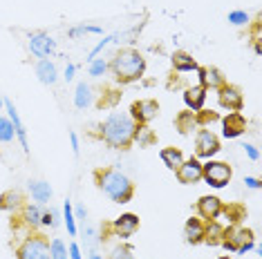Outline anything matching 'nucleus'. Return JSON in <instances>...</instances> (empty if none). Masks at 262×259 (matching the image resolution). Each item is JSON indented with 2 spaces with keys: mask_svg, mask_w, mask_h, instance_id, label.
<instances>
[{
  "mask_svg": "<svg viewBox=\"0 0 262 259\" xmlns=\"http://www.w3.org/2000/svg\"><path fill=\"white\" fill-rule=\"evenodd\" d=\"M249 14L247 11H240V9H235V11H231L229 14V22L231 25H235V27H242V25H249Z\"/></svg>",
  "mask_w": 262,
  "mask_h": 259,
  "instance_id": "obj_39",
  "label": "nucleus"
},
{
  "mask_svg": "<svg viewBox=\"0 0 262 259\" xmlns=\"http://www.w3.org/2000/svg\"><path fill=\"white\" fill-rule=\"evenodd\" d=\"M108 72L112 74L117 85H133L144 79L146 74V58L135 47H121L108 63Z\"/></svg>",
  "mask_w": 262,
  "mask_h": 259,
  "instance_id": "obj_1",
  "label": "nucleus"
},
{
  "mask_svg": "<svg viewBox=\"0 0 262 259\" xmlns=\"http://www.w3.org/2000/svg\"><path fill=\"white\" fill-rule=\"evenodd\" d=\"M175 176L177 181L184 186H193V184H200L202 181V161L195 157L190 159H184V163L175 170Z\"/></svg>",
  "mask_w": 262,
  "mask_h": 259,
  "instance_id": "obj_14",
  "label": "nucleus"
},
{
  "mask_svg": "<svg viewBox=\"0 0 262 259\" xmlns=\"http://www.w3.org/2000/svg\"><path fill=\"white\" fill-rule=\"evenodd\" d=\"M220 123H222V137L224 139H237L249 130V121L242 112H229L224 119H220Z\"/></svg>",
  "mask_w": 262,
  "mask_h": 259,
  "instance_id": "obj_11",
  "label": "nucleus"
},
{
  "mask_svg": "<svg viewBox=\"0 0 262 259\" xmlns=\"http://www.w3.org/2000/svg\"><path fill=\"white\" fill-rule=\"evenodd\" d=\"M108 259H137L135 257V248L130 244H117V246H112L110 252H108Z\"/></svg>",
  "mask_w": 262,
  "mask_h": 259,
  "instance_id": "obj_32",
  "label": "nucleus"
},
{
  "mask_svg": "<svg viewBox=\"0 0 262 259\" xmlns=\"http://www.w3.org/2000/svg\"><path fill=\"white\" fill-rule=\"evenodd\" d=\"M244 152H247V157L251 159V161H258L260 159V152H258V148H255V145H244Z\"/></svg>",
  "mask_w": 262,
  "mask_h": 259,
  "instance_id": "obj_43",
  "label": "nucleus"
},
{
  "mask_svg": "<svg viewBox=\"0 0 262 259\" xmlns=\"http://www.w3.org/2000/svg\"><path fill=\"white\" fill-rule=\"evenodd\" d=\"M70 143H72V152H74V157H79L81 145H79V137H76V132H70Z\"/></svg>",
  "mask_w": 262,
  "mask_h": 259,
  "instance_id": "obj_45",
  "label": "nucleus"
},
{
  "mask_svg": "<svg viewBox=\"0 0 262 259\" xmlns=\"http://www.w3.org/2000/svg\"><path fill=\"white\" fill-rule=\"evenodd\" d=\"M81 34H103V29L97 25H79V27L70 29V38H76V36H81Z\"/></svg>",
  "mask_w": 262,
  "mask_h": 259,
  "instance_id": "obj_38",
  "label": "nucleus"
},
{
  "mask_svg": "<svg viewBox=\"0 0 262 259\" xmlns=\"http://www.w3.org/2000/svg\"><path fill=\"white\" fill-rule=\"evenodd\" d=\"M244 186L251 188V190H260V188H262V181L258 179V176H244Z\"/></svg>",
  "mask_w": 262,
  "mask_h": 259,
  "instance_id": "obj_42",
  "label": "nucleus"
},
{
  "mask_svg": "<svg viewBox=\"0 0 262 259\" xmlns=\"http://www.w3.org/2000/svg\"><path fill=\"white\" fill-rule=\"evenodd\" d=\"M29 194H32V199H34V203H40V205H45L47 201L52 199V186L47 184V181L43 179H38V181H29Z\"/></svg>",
  "mask_w": 262,
  "mask_h": 259,
  "instance_id": "obj_27",
  "label": "nucleus"
},
{
  "mask_svg": "<svg viewBox=\"0 0 262 259\" xmlns=\"http://www.w3.org/2000/svg\"><path fill=\"white\" fill-rule=\"evenodd\" d=\"M195 119H198V127H211L222 116H220V112H213V110H200L195 112Z\"/></svg>",
  "mask_w": 262,
  "mask_h": 259,
  "instance_id": "obj_33",
  "label": "nucleus"
},
{
  "mask_svg": "<svg viewBox=\"0 0 262 259\" xmlns=\"http://www.w3.org/2000/svg\"><path fill=\"white\" fill-rule=\"evenodd\" d=\"M63 223H65V228H68L70 237H76L79 228H76V217H74V208H72V201H70V199L63 201Z\"/></svg>",
  "mask_w": 262,
  "mask_h": 259,
  "instance_id": "obj_31",
  "label": "nucleus"
},
{
  "mask_svg": "<svg viewBox=\"0 0 262 259\" xmlns=\"http://www.w3.org/2000/svg\"><path fill=\"white\" fill-rule=\"evenodd\" d=\"M222 199L215 197V194H204L200 197V201L195 203V213L202 221H215L220 219V213H222Z\"/></svg>",
  "mask_w": 262,
  "mask_h": 259,
  "instance_id": "obj_12",
  "label": "nucleus"
},
{
  "mask_svg": "<svg viewBox=\"0 0 262 259\" xmlns=\"http://www.w3.org/2000/svg\"><path fill=\"white\" fill-rule=\"evenodd\" d=\"M14 139H16V132L9 116H0V143H11Z\"/></svg>",
  "mask_w": 262,
  "mask_h": 259,
  "instance_id": "obj_34",
  "label": "nucleus"
},
{
  "mask_svg": "<svg viewBox=\"0 0 262 259\" xmlns=\"http://www.w3.org/2000/svg\"><path fill=\"white\" fill-rule=\"evenodd\" d=\"M220 217H224V219L229 221V226H242L244 219L249 217V210H247V205L240 201H229V203H222Z\"/></svg>",
  "mask_w": 262,
  "mask_h": 259,
  "instance_id": "obj_18",
  "label": "nucleus"
},
{
  "mask_svg": "<svg viewBox=\"0 0 262 259\" xmlns=\"http://www.w3.org/2000/svg\"><path fill=\"white\" fill-rule=\"evenodd\" d=\"M133 143H137L139 148H150V145L157 143V134H155L148 125H137V127H135Z\"/></svg>",
  "mask_w": 262,
  "mask_h": 259,
  "instance_id": "obj_29",
  "label": "nucleus"
},
{
  "mask_svg": "<svg viewBox=\"0 0 262 259\" xmlns=\"http://www.w3.org/2000/svg\"><path fill=\"white\" fill-rule=\"evenodd\" d=\"M198 79H200V85L204 87V90H215V92H217L222 85L229 83L222 69L213 67V65H206V67H198Z\"/></svg>",
  "mask_w": 262,
  "mask_h": 259,
  "instance_id": "obj_15",
  "label": "nucleus"
},
{
  "mask_svg": "<svg viewBox=\"0 0 262 259\" xmlns=\"http://www.w3.org/2000/svg\"><path fill=\"white\" fill-rule=\"evenodd\" d=\"M159 157H162L164 166L168 168V170H172V172H175V170L184 163V154H182V150H180V148H172V145H168V148H162V152H159Z\"/></svg>",
  "mask_w": 262,
  "mask_h": 259,
  "instance_id": "obj_28",
  "label": "nucleus"
},
{
  "mask_svg": "<svg viewBox=\"0 0 262 259\" xmlns=\"http://www.w3.org/2000/svg\"><path fill=\"white\" fill-rule=\"evenodd\" d=\"M18 217H20V221L25 223V228L29 232L38 230L40 228V217H43V205L40 203H25L18 210Z\"/></svg>",
  "mask_w": 262,
  "mask_h": 259,
  "instance_id": "obj_19",
  "label": "nucleus"
},
{
  "mask_svg": "<svg viewBox=\"0 0 262 259\" xmlns=\"http://www.w3.org/2000/svg\"><path fill=\"white\" fill-rule=\"evenodd\" d=\"M74 105L76 110H85L92 105V87L88 83H79L74 90Z\"/></svg>",
  "mask_w": 262,
  "mask_h": 259,
  "instance_id": "obj_30",
  "label": "nucleus"
},
{
  "mask_svg": "<svg viewBox=\"0 0 262 259\" xmlns=\"http://www.w3.org/2000/svg\"><path fill=\"white\" fill-rule=\"evenodd\" d=\"M68 259H83V255H81V246L76 244V241H72V244L68 246Z\"/></svg>",
  "mask_w": 262,
  "mask_h": 259,
  "instance_id": "obj_41",
  "label": "nucleus"
},
{
  "mask_svg": "<svg viewBox=\"0 0 262 259\" xmlns=\"http://www.w3.org/2000/svg\"><path fill=\"white\" fill-rule=\"evenodd\" d=\"M170 65H172V72L177 74H188V72H198V61L188 54V51H172L170 56Z\"/></svg>",
  "mask_w": 262,
  "mask_h": 259,
  "instance_id": "obj_21",
  "label": "nucleus"
},
{
  "mask_svg": "<svg viewBox=\"0 0 262 259\" xmlns=\"http://www.w3.org/2000/svg\"><path fill=\"white\" fill-rule=\"evenodd\" d=\"M137 123L130 119L128 112H110L99 125V139L108 148L115 150H128L133 145Z\"/></svg>",
  "mask_w": 262,
  "mask_h": 259,
  "instance_id": "obj_2",
  "label": "nucleus"
},
{
  "mask_svg": "<svg viewBox=\"0 0 262 259\" xmlns=\"http://www.w3.org/2000/svg\"><path fill=\"white\" fill-rule=\"evenodd\" d=\"M85 215H88V210L83 208V205H79V208L74 210V217H76V219H85Z\"/></svg>",
  "mask_w": 262,
  "mask_h": 259,
  "instance_id": "obj_46",
  "label": "nucleus"
},
{
  "mask_svg": "<svg viewBox=\"0 0 262 259\" xmlns=\"http://www.w3.org/2000/svg\"><path fill=\"white\" fill-rule=\"evenodd\" d=\"M25 205V194L20 190H5L0 194V213H18Z\"/></svg>",
  "mask_w": 262,
  "mask_h": 259,
  "instance_id": "obj_22",
  "label": "nucleus"
},
{
  "mask_svg": "<svg viewBox=\"0 0 262 259\" xmlns=\"http://www.w3.org/2000/svg\"><path fill=\"white\" fill-rule=\"evenodd\" d=\"M105 72H108V61H103V58H94V61H90V76L99 79V76H103Z\"/></svg>",
  "mask_w": 262,
  "mask_h": 259,
  "instance_id": "obj_37",
  "label": "nucleus"
},
{
  "mask_svg": "<svg viewBox=\"0 0 262 259\" xmlns=\"http://www.w3.org/2000/svg\"><path fill=\"white\" fill-rule=\"evenodd\" d=\"M27 47L36 58H50L56 51V40L47 32H34L27 38Z\"/></svg>",
  "mask_w": 262,
  "mask_h": 259,
  "instance_id": "obj_9",
  "label": "nucleus"
},
{
  "mask_svg": "<svg viewBox=\"0 0 262 259\" xmlns=\"http://www.w3.org/2000/svg\"><path fill=\"white\" fill-rule=\"evenodd\" d=\"M222 237H224V226L220 223V219L204 221V241L202 244L215 248V246H222Z\"/></svg>",
  "mask_w": 262,
  "mask_h": 259,
  "instance_id": "obj_25",
  "label": "nucleus"
},
{
  "mask_svg": "<svg viewBox=\"0 0 262 259\" xmlns=\"http://www.w3.org/2000/svg\"><path fill=\"white\" fill-rule=\"evenodd\" d=\"M217 103L220 108L229 110V112H242L244 108V94L237 85H231L226 83L217 90Z\"/></svg>",
  "mask_w": 262,
  "mask_h": 259,
  "instance_id": "obj_10",
  "label": "nucleus"
},
{
  "mask_svg": "<svg viewBox=\"0 0 262 259\" xmlns=\"http://www.w3.org/2000/svg\"><path fill=\"white\" fill-rule=\"evenodd\" d=\"M222 150L220 137L211 127H198L195 132V159H213Z\"/></svg>",
  "mask_w": 262,
  "mask_h": 259,
  "instance_id": "obj_7",
  "label": "nucleus"
},
{
  "mask_svg": "<svg viewBox=\"0 0 262 259\" xmlns=\"http://www.w3.org/2000/svg\"><path fill=\"white\" fill-rule=\"evenodd\" d=\"M172 125H175V130L182 134V137H188L190 132H195V130H198V119H195V112H190V110L177 112L175 119H172Z\"/></svg>",
  "mask_w": 262,
  "mask_h": 259,
  "instance_id": "obj_23",
  "label": "nucleus"
},
{
  "mask_svg": "<svg viewBox=\"0 0 262 259\" xmlns=\"http://www.w3.org/2000/svg\"><path fill=\"white\" fill-rule=\"evenodd\" d=\"M74 74H76V65L68 63V67H65V72H63V79H65V81H68V83H70V81L74 79Z\"/></svg>",
  "mask_w": 262,
  "mask_h": 259,
  "instance_id": "obj_44",
  "label": "nucleus"
},
{
  "mask_svg": "<svg viewBox=\"0 0 262 259\" xmlns=\"http://www.w3.org/2000/svg\"><path fill=\"white\" fill-rule=\"evenodd\" d=\"M231 179H233V170L229 163L213 161V159H206V163H202V181H206L215 190H222Z\"/></svg>",
  "mask_w": 262,
  "mask_h": 259,
  "instance_id": "obj_6",
  "label": "nucleus"
},
{
  "mask_svg": "<svg viewBox=\"0 0 262 259\" xmlns=\"http://www.w3.org/2000/svg\"><path fill=\"white\" fill-rule=\"evenodd\" d=\"M121 90L117 85H105L101 90V98H99V110H115L119 103H121Z\"/></svg>",
  "mask_w": 262,
  "mask_h": 259,
  "instance_id": "obj_26",
  "label": "nucleus"
},
{
  "mask_svg": "<svg viewBox=\"0 0 262 259\" xmlns=\"http://www.w3.org/2000/svg\"><path fill=\"white\" fill-rule=\"evenodd\" d=\"M34 72H36L38 81L43 85H54L58 81V72H56V65L50 61V58H38L36 67H34Z\"/></svg>",
  "mask_w": 262,
  "mask_h": 259,
  "instance_id": "obj_24",
  "label": "nucleus"
},
{
  "mask_svg": "<svg viewBox=\"0 0 262 259\" xmlns=\"http://www.w3.org/2000/svg\"><path fill=\"white\" fill-rule=\"evenodd\" d=\"M5 110H7V116H9V121H11V125H14V132H16V139L20 141V148L25 154H29V143H27V130L25 125H23V121H20V114H18V110H16V105L9 101V98H5Z\"/></svg>",
  "mask_w": 262,
  "mask_h": 259,
  "instance_id": "obj_16",
  "label": "nucleus"
},
{
  "mask_svg": "<svg viewBox=\"0 0 262 259\" xmlns=\"http://www.w3.org/2000/svg\"><path fill=\"white\" fill-rule=\"evenodd\" d=\"M3 108H5V98L0 96V110H3Z\"/></svg>",
  "mask_w": 262,
  "mask_h": 259,
  "instance_id": "obj_48",
  "label": "nucleus"
},
{
  "mask_svg": "<svg viewBox=\"0 0 262 259\" xmlns=\"http://www.w3.org/2000/svg\"><path fill=\"white\" fill-rule=\"evenodd\" d=\"M16 259H52L50 239L36 230L27 232L16 248Z\"/></svg>",
  "mask_w": 262,
  "mask_h": 259,
  "instance_id": "obj_5",
  "label": "nucleus"
},
{
  "mask_svg": "<svg viewBox=\"0 0 262 259\" xmlns=\"http://www.w3.org/2000/svg\"><path fill=\"white\" fill-rule=\"evenodd\" d=\"M50 255L52 259H68V244L61 239V237H54L50 241Z\"/></svg>",
  "mask_w": 262,
  "mask_h": 259,
  "instance_id": "obj_35",
  "label": "nucleus"
},
{
  "mask_svg": "<svg viewBox=\"0 0 262 259\" xmlns=\"http://www.w3.org/2000/svg\"><path fill=\"white\" fill-rule=\"evenodd\" d=\"M85 259H105L103 255H99V252H90V255H88Z\"/></svg>",
  "mask_w": 262,
  "mask_h": 259,
  "instance_id": "obj_47",
  "label": "nucleus"
},
{
  "mask_svg": "<svg viewBox=\"0 0 262 259\" xmlns=\"http://www.w3.org/2000/svg\"><path fill=\"white\" fill-rule=\"evenodd\" d=\"M94 176V184L110 201L115 203H128L133 201L135 197V184L128 179L121 170L117 168H110V166H103V168H97L92 172Z\"/></svg>",
  "mask_w": 262,
  "mask_h": 259,
  "instance_id": "obj_3",
  "label": "nucleus"
},
{
  "mask_svg": "<svg viewBox=\"0 0 262 259\" xmlns=\"http://www.w3.org/2000/svg\"><path fill=\"white\" fill-rule=\"evenodd\" d=\"M222 248L235 255H247L249 250L255 248V232L247 226H224Z\"/></svg>",
  "mask_w": 262,
  "mask_h": 259,
  "instance_id": "obj_4",
  "label": "nucleus"
},
{
  "mask_svg": "<svg viewBox=\"0 0 262 259\" xmlns=\"http://www.w3.org/2000/svg\"><path fill=\"white\" fill-rule=\"evenodd\" d=\"M217 259H231V255H220Z\"/></svg>",
  "mask_w": 262,
  "mask_h": 259,
  "instance_id": "obj_49",
  "label": "nucleus"
},
{
  "mask_svg": "<svg viewBox=\"0 0 262 259\" xmlns=\"http://www.w3.org/2000/svg\"><path fill=\"white\" fill-rule=\"evenodd\" d=\"M112 40H117V34H110V36H105L103 40H101V43H99V45H97V47H94V49L90 51V56H88V63H90V61H94V58L99 56V51H103L105 47H108V45L112 43Z\"/></svg>",
  "mask_w": 262,
  "mask_h": 259,
  "instance_id": "obj_40",
  "label": "nucleus"
},
{
  "mask_svg": "<svg viewBox=\"0 0 262 259\" xmlns=\"http://www.w3.org/2000/svg\"><path fill=\"white\" fill-rule=\"evenodd\" d=\"M184 241L188 246H198L204 241V221L200 217H190L184 223Z\"/></svg>",
  "mask_w": 262,
  "mask_h": 259,
  "instance_id": "obj_20",
  "label": "nucleus"
},
{
  "mask_svg": "<svg viewBox=\"0 0 262 259\" xmlns=\"http://www.w3.org/2000/svg\"><path fill=\"white\" fill-rule=\"evenodd\" d=\"M139 217H137L135 213H123L121 217H117L115 221H110V226H112V235L115 237H119L121 241H126L130 239L133 235L139 230Z\"/></svg>",
  "mask_w": 262,
  "mask_h": 259,
  "instance_id": "obj_13",
  "label": "nucleus"
},
{
  "mask_svg": "<svg viewBox=\"0 0 262 259\" xmlns=\"http://www.w3.org/2000/svg\"><path fill=\"white\" fill-rule=\"evenodd\" d=\"M128 114L137 125H148L159 114V101L157 98H139V101H133Z\"/></svg>",
  "mask_w": 262,
  "mask_h": 259,
  "instance_id": "obj_8",
  "label": "nucleus"
},
{
  "mask_svg": "<svg viewBox=\"0 0 262 259\" xmlns=\"http://www.w3.org/2000/svg\"><path fill=\"white\" fill-rule=\"evenodd\" d=\"M206 96H208V90H204L200 83L188 85L186 90H184V105H186V110H190V112H200V110H204Z\"/></svg>",
  "mask_w": 262,
  "mask_h": 259,
  "instance_id": "obj_17",
  "label": "nucleus"
},
{
  "mask_svg": "<svg viewBox=\"0 0 262 259\" xmlns=\"http://www.w3.org/2000/svg\"><path fill=\"white\" fill-rule=\"evenodd\" d=\"M58 223H61V215H58L54 208H50V210H45V208H43V217H40V226H43V228H56Z\"/></svg>",
  "mask_w": 262,
  "mask_h": 259,
  "instance_id": "obj_36",
  "label": "nucleus"
}]
</instances>
